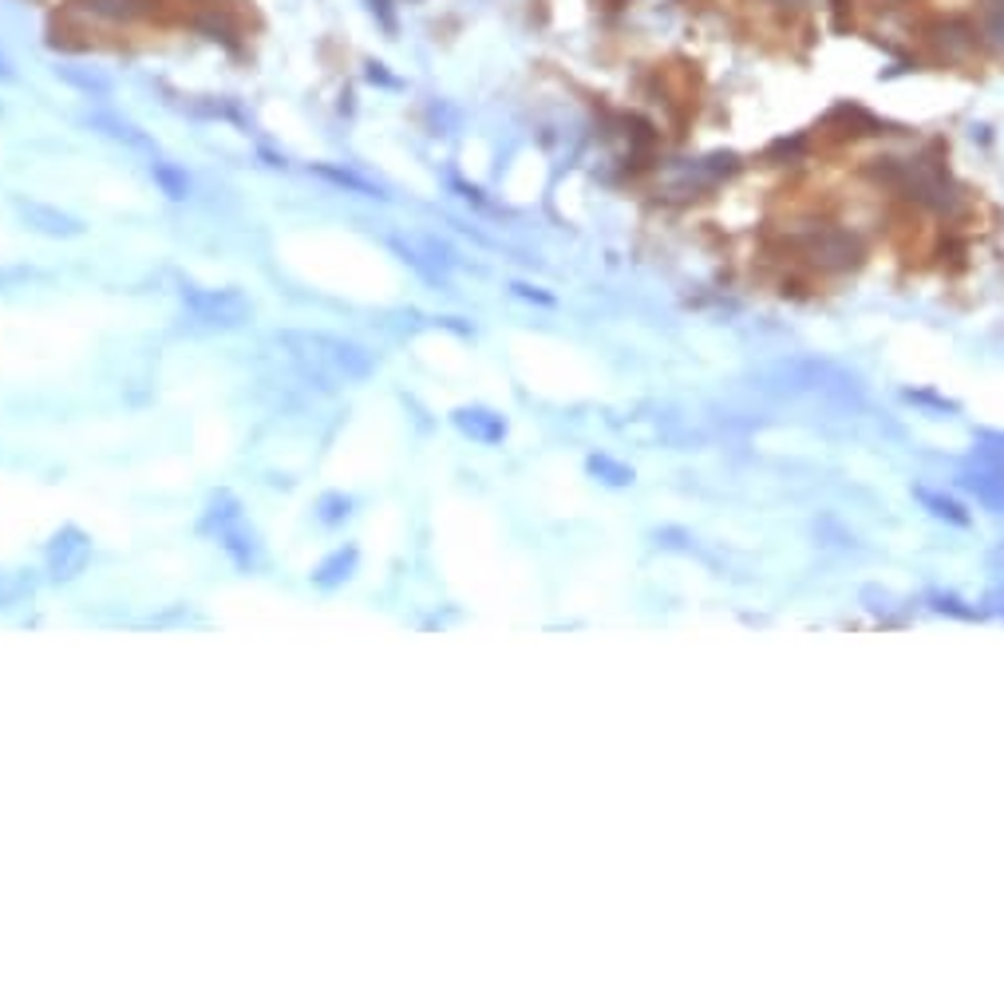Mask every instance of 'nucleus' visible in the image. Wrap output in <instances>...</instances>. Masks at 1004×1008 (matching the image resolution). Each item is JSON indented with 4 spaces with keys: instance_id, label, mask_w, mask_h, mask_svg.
I'll use <instances>...</instances> for the list:
<instances>
[{
    "instance_id": "f257e3e1",
    "label": "nucleus",
    "mask_w": 1004,
    "mask_h": 1008,
    "mask_svg": "<svg viewBox=\"0 0 1004 1008\" xmlns=\"http://www.w3.org/2000/svg\"><path fill=\"white\" fill-rule=\"evenodd\" d=\"M277 345L290 353V360L321 388H341L372 376V353L353 340L333 333H305V328H285L277 333Z\"/></svg>"
},
{
    "instance_id": "f03ea898",
    "label": "nucleus",
    "mask_w": 1004,
    "mask_h": 1008,
    "mask_svg": "<svg viewBox=\"0 0 1004 1008\" xmlns=\"http://www.w3.org/2000/svg\"><path fill=\"white\" fill-rule=\"evenodd\" d=\"M206 530L217 538V546L230 554L237 570H254L257 566V534L250 530L242 515V502L230 491H217L206 507Z\"/></svg>"
},
{
    "instance_id": "7ed1b4c3",
    "label": "nucleus",
    "mask_w": 1004,
    "mask_h": 1008,
    "mask_svg": "<svg viewBox=\"0 0 1004 1008\" xmlns=\"http://www.w3.org/2000/svg\"><path fill=\"white\" fill-rule=\"evenodd\" d=\"M182 305L191 309V317H199L202 325H214V328H237L254 313V305L237 289H214V285H186L182 289Z\"/></svg>"
},
{
    "instance_id": "20e7f679",
    "label": "nucleus",
    "mask_w": 1004,
    "mask_h": 1008,
    "mask_svg": "<svg viewBox=\"0 0 1004 1008\" xmlns=\"http://www.w3.org/2000/svg\"><path fill=\"white\" fill-rule=\"evenodd\" d=\"M957 482L981 507L1004 515V447H981L977 459L957 475Z\"/></svg>"
},
{
    "instance_id": "39448f33",
    "label": "nucleus",
    "mask_w": 1004,
    "mask_h": 1008,
    "mask_svg": "<svg viewBox=\"0 0 1004 1008\" xmlns=\"http://www.w3.org/2000/svg\"><path fill=\"white\" fill-rule=\"evenodd\" d=\"M91 562V534L80 527H60L44 546V566H48V578L52 582H72L88 570Z\"/></svg>"
},
{
    "instance_id": "423d86ee",
    "label": "nucleus",
    "mask_w": 1004,
    "mask_h": 1008,
    "mask_svg": "<svg viewBox=\"0 0 1004 1008\" xmlns=\"http://www.w3.org/2000/svg\"><path fill=\"white\" fill-rule=\"evenodd\" d=\"M17 210L28 226L40 230V234H48V237H80L83 234V226L72 218V214H64V210H55V206H44V202H17Z\"/></svg>"
},
{
    "instance_id": "0eeeda50",
    "label": "nucleus",
    "mask_w": 1004,
    "mask_h": 1008,
    "mask_svg": "<svg viewBox=\"0 0 1004 1008\" xmlns=\"http://www.w3.org/2000/svg\"><path fill=\"white\" fill-rule=\"evenodd\" d=\"M455 427L463 436L479 439V444H503L507 439V419L490 408H459L455 411Z\"/></svg>"
},
{
    "instance_id": "6e6552de",
    "label": "nucleus",
    "mask_w": 1004,
    "mask_h": 1008,
    "mask_svg": "<svg viewBox=\"0 0 1004 1008\" xmlns=\"http://www.w3.org/2000/svg\"><path fill=\"white\" fill-rule=\"evenodd\" d=\"M356 562H361L356 546H341V550H333V554H328L317 570L308 573V578H313L317 590H336V586H344L356 573Z\"/></svg>"
},
{
    "instance_id": "1a4fd4ad",
    "label": "nucleus",
    "mask_w": 1004,
    "mask_h": 1008,
    "mask_svg": "<svg viewBox=\"0 0 1004 1008\" xmlns=\"http://www.w3.org/2000/svg\"><path fill=\"white\" fill-rule=\"evenodd\" d=\"M348 515H353V499H348V495L328 491V495H321L317 499V518L325 522V527H341Z\"/></svg>"
},
{
    "instance_id": "9d476101",
    "label": "nucleus",
    "mask_w": 1004,
    "mask_h": 1008,
    "mask_svg": "<svg viewBox=\"0 0 1004 1008\" xmlns=\"http://www.w3.org/2000/svg\"><path fill=\"white\" fill-rule=\"evenodd\" d=\"M151 179L159 182V186H163V191L171 194L174 202H182L186 194H191V179H186L182 171H174V166H166V163H154L151 166Z\"/></svg>"
},
{
    "instance_id": "9b49d317",
    "label": "nucleus",
    "mask_w": 1004,
    "mask_h": 1008,
    "mask_svg": "<svg viewBox=\"0 0 1004 1008\" xmlns=\"http://www.w3.org/2000/svg\"><path fill=\"white\" fill-rule=\"evenodd\" d=\"M28 593H32V590H28L24 578H17V573H9V570H0V609L24 605Z\"/></svg>"
},
{
    "instance_id": "f8f14e48",
    "label": "nucleus",
    "mask_w": 1004,
    "mask_h": 1008,
    "mask_svg": "<svg viewBox=\"0 0 1004 1008\" xmlns=\"http://www.w3.org/2000/svg\"><path fill=\"white\" fill-rule=\"evenodd\" d=\"M917 499L930 502L933 515H937V518H950V522H957V527H965V522H968V515L953 499H941V495H933V491H917Z\"/></svg>"
},
{
    "instance_id": "ddd939ff",
    "label": "nucleus",
    "mask_w": 1004,
    "mask_h": 1008,
    "mask_svg": "<svg viewBox=\"0 0 1004 1008\" xmlns=\"http://www.w3.org/2000/svg\"><path fill=\"white\" fill-rule=\"evenodd\" d=\"M95 128H108V135L111 139H123V143H131V146H151V139L146 135H139L131 123H119V119H95Z\"/></svg>"
},
{
    "instance_id": "4468645a",
    "label": "nucleus",
    "mask_w": 1004,
    "mask_h": 1008,
    "mask_svg": "<svg viewBox=\"0 0 1004 1008\" xmlns=\"http://www.w3.org/2000/svg\"><path fill=\"white\" fill-rule=\"evenodd\" d=\"M64 80H72L75 88H83V91H100V95L108 91V83H103L100 75H80V72H68L64 68Z\"/></svg>"
},
{
    "instance_id": "2eb2a0df",
    "label": "nucleus",
    "mask_w": 1004,
    "mask_h": 1008,
    "mask_svg": "<svg viewBox=\"0 0 1004 1008\" xmlns=\"http://www.w3.org/2000/svg\"><path fill=\"white\" fill-rule=\"evenodd\" d=\"M993 562H996V566H1004V542H1001V546H996V554H993Z\"/></svg>"
}]
</instances>
